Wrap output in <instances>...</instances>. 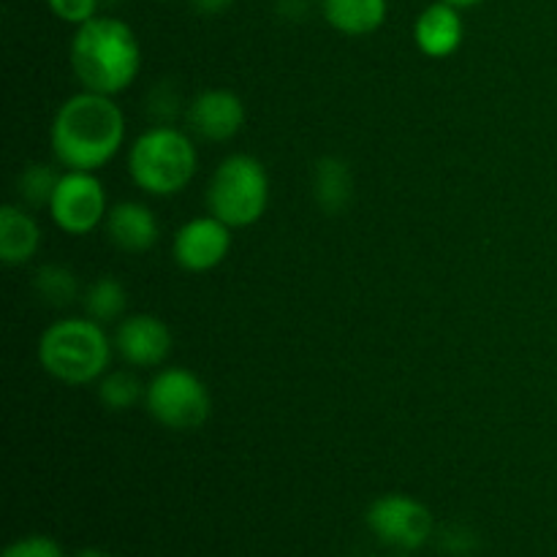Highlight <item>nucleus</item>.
Here are the masks:
<instances>
[{
	"label": "nucleus",
	"mask_w": 557,
	"mask_h": 557,
	"mask_svg": "<svg viewBox=\"0 0 557 557\" xmlns=\"http://www.w3.org/2000/svg\"><path fill=\"white\" fill-rule=\"evenodd\" d=\"M101 3H109V5H112V3H117V0H101Z\"/></svg>",
	"instance_id": "bb28decb"
},
{
	"label": "nucleus",
	"mask_w": 557,
	"mask_h": 557,
	"mask_svg": "<svg viewBox=\"0 0 557 557\" xmlns=\"http://www.w3.org/2000/svg\"><path fill=\"white\" fill-rule=\"evenodd\" d=\"M125 141V114L114 96L82 90L65 98L49 125V145L60 166L98 172Z\"/></svg>",
	"instance_id": "f257e3e1"
},
{
	"label": "nucleus",
	"mask_w": 557,
	"mask_h": 557,
	"mask_svg": "<svg viewBox=\"0 0 557 557\" xmlns=\"http://www.w3.org/2000/svg\"><path fill=\"white\" fill-rule=\"evenodd\" d=\"M354 196V174L343 158L324 156L313 166V199L326 215H341Z\"/></svg>",
	"instance_id": "dca6fc26"
},
{
	"label": "nucleus",
	"mask_w": 557,
	"mask_h": 557,
	"mask_svg": "<svg viewBox=\"0 0 557 557\" xmlns=\"http://www.w3.org/2000/svg\"><path fill=\"white\" fill-rule=\"evenodd\" d=\"M71 69L82 90L117 96L128 90L141 69V47L134 27L117 16H92L71 38Z\"/></svg>",
	"instance_id": "f03ea898"
},
{
	"label": "nucleus",
	"mask_w": 557,
	"mask_h": 557,
	"mask_svg": "<svg viewBox=\"0 0 557 557\" xmlns=\"http://www.w3.org/2000/svg\"><path fill=\"white\" fill-rule=\"evenodd\" d=\"M114 337L90 315H71L49 324L36 346L38 364L69 386H85L101 381L112 362Z\"/></svg>",
	"instance_id": "7ed1b4c3"
},
{
	"label": "nucleus",
	"mask_w": 557,
	"mask_h": 557,
	"mask_svg": "<svg viewBox=\"0 0 557 557\" xmlns=\"http://www.w3.org/2000/svg\"><path fill=\"white\" fill-rule=\"evenodd\" d=\"M145 408L163 428L190 433L210 419L212 397L194 370L163 368L147 384Z\"/></svg>",
	"instance_id": "423d86ee"
},
{
	"label": "nucleus",
	"mask_w": 557,
	"mask_h": 557,
	"mask_svg": "<svg viewBox=\"0 0 557 557\" xmlns=\"http://www.w3.org/2000/svg\"><path fill=\"white\" fill-rule=\"evenodd\" d=\"M466 38V22H462L460 9L444 3H430L413 22V41L424 58L444 60L462 47Z\"/></svg>",
	"instance_id": "ddd939ff"
},
{
	"label": "nucleus",
	"mask_w": 557,
	"mask_h": 557,
	"mask_svg": "<svg viewBox=\"0 0 557 557\" xmlns=\"http://www.w3.org/2000/svg\"><path fill=\"white\" fill-rule=\"evenodd\" d=\"M444 3L455 5V9H473V5L484 3V0H444Z\"/></svg>",
	"instance_id": "393cba45"
},
{
	"label": "nucleus",
	"mask_w": 557,
	"mask_h": 557,
	"mask_svg": "<svg viewBox=\"0 0 557 557\" xmlns=\"http://www.w3.org/2000/svg\"><path fill=\"white\" fill-rule=\"evenodd\" d=\"M41 248V226L20 205L0 207V261L5 267H22Z\"/></svg>",
	"instance_id": "4468645a"
},
{
	"label": "nucleus",
	"mask_w": 557,
	"mask_h": 557,
	"mask_svg": "<svg viewBox=\"0 0 557 557\" xmlns=\"http://www.w3.org/2000/svg\"><path fill=\"white\" fill-rule=\"evenodd\" d=\"M47 210L60 232L71 234V237H85L107 221V190H103V183L96 177V172L65 169L60 174L58 188H54Z\"/></svg>",
	"instance_id": "6e6552de"
},
{
	"label": "nucleus",
	"mask_w": 557,
	"mask_h": 557,
	"mask_svg": "<svg viewBox=\"0 0 557 557\" xmlns=\"http://www.w3.org/2000/svg\"><path fill=\"white\" fill-rule=\"evenodd\" d=\"M232 3L234 0H194V5L201 14H221V11H226Z\"/></svg>",
	"instance_id": "b1692460"
},
{
	"label": "nucleus",
	"mask_w": 557,
	"mask_h": 557,
	"mask_svg": "<svg viewBox=\"0 0 557 557\" xmlns=\"http://www.w3.org/2000/svg\"><path fill=\"white\" fill-rule=\"evenodd\" d=\"M76 557H112V555L103 553V549H98V547H87V549H82Z\"/></svg>",
	"instance_id": "a878e982"
},
{
	"label": "nucleus",
	"mask_w": 557,
	"mask_h": 557,
	"mask_svg": "<svg viewBox=\"0 0 557 557\" xmlns=\"http://www.w3.org/2000/svg\"><path fill=\"white\" fill-rule=\"evenodd\" d=\"M185 123L190 134L205 141H228L243 131L245 103L237 92L210 87L201 90L185 109Z\"/></svg>",
	"instance_id": "9b49d317"
},
{
	"label": "nucleus",
	"mask_w": 557,
	"mask_h": 557,
	"mask_svg": "<svg viewBox=\"0 0 557 557\" xmlns=\"http://www.w3.org/2000/svg\"><path fill=\"white\" fill-rule=\"evenodd\" d=\"M232 250V226L218 221L215 215L190 218L177 228L172 256L185 272H210L226 261Z\"/></svg>",
	"instance_id": "1a4fd4ad"
},
{
	"label": "nucleus",
	"mask_w": 557,
	"mask_h": 557,
	"mask_svg": "<svg viewBox=\"0 0 557 557\" xmlns=\"http://www.w3.org/2000/svg\"><path fill=\"white\" fill-rule=\"evenodd\" d=\"M324 20L343 36H370L386 22V0H321Z\"/></svg>",
	"instance_id": "2eb2a0df"
},
{
	"label": "nucleus",
	"mask_w": 557,
	"mask_h": 557,
	"mask_svg": "<svg viewBox=\"0 0 557 557\" xmlns=\"http://www.w3.org/2000/svg\"><path fill=\"white\" fill-rule=\"evenodd\" d=\"M33 292L38 299L52 308H65L79 297V281L74 272L63 264H44L38 267L36 277H33Z\"/></svg>",
	"instance_id": "a211bd4d"
},
{
	"label": "nucleus",
	"mask_w": 557,
	"mask_h": 557,
	"mask_svg": "<svg viewBox=\"0 0 557 557\" xmlns=\"http://www.w3.org/2000/svg\"><path fill=\"white\" fill-rule=\"evenodd\" d=\"M199 152L194 139L174 125H150L128 150V177L145 194L166 199L183 194L196 177Z\"/></svg>",
	"instance_id": "20e7f679"
},
{
	"label": "nucleus",
	"mask_w": 557,
	"mask_h": 557,
	"mask_svg": "<svg viewBox=\"0 0 557 557\" xmlns=\"http://www.w3.org/2000/svg\"><path fill=\"white\" fill-rule=\"evenodd\" d=\"M156 3H169V0H156Z\"/></svg>",
	"instance_id": "cd10ccee"
},
{
	"label": "nucleus",
	"mask_w": 557,
	"mask_h": 557,
	"mask_svg": "<svg viewBox=\"0 0 557 557\" xmlns=\"http://www.w3.org/2000/svg\"><path fill=\"white\" fill-rule=\"evenodd\" d=\"M3 557H65V553L52 536L33 533V536H22L14 544H9Z\"/></svg>",
	"instance_id": "412c9836"
},
{
	"label": "nucleus",
	"mask_w": 557,
	"mask_h": 557,
	"mask_svg": "<svg viewBox=\"0 0 557 557\" xmlns=\"http://www.w3.org/2000/svg\"><path fill=\"white\" fill-rule=\"evenodd\" d=\"M172 330L158 315H125L114 330V351L125 364H134V368H158L172 357Z\"/></svg>",
	"instance_id": "9d476101"
},
{
	"label": "nucleus",
	"mask_w": 557,
	"mask_h": 557,
	"mask_svg": "<svg viewBox=\"0 0 557 557\" xmlns=\"http://www.w3.org/2000/svg\"><path fill=\"white\" fill-rule=\"evenodd\" d=\"M473 547H476V539L466 528H451L444 536V549L451 555H468L473 553Z\"/></svg>",
	"instance_id": "5701e85b"
},
{
	"label": "nucleus",
	"mask_w": 557,
	"mask_h": 557,
	"mask_svg": "<svg viewBox=\"0 0 557 557\" xmlns=\"http://www.w3.org/2000/svg\"><path fill=\"white\" fill-rule=\"evenodd\" d=\"M47 5L60 22L79 27L85 22H90L92 16H98L96 11L101 5V0H47Z\"/></svg>",
	"instance_id": "4be33fe9"
},
{
	"label": "nucleus",
	"mask_w": 557,
	"mask_h": 557,
	"mask_svg": "<svg viewBox=\"0 0 557 557\" xmlns=\"http://www.w3.org/2000/svg\"><path fill=\"white\" fill-rule=\"evenodd\" d=\"M364 522L379 542L403 553L422 549L435 533L433 511L406 493H386L375 498L368 506Z\"/></svg>",
	"instance_id": "0eeeda50"
},
{
	"label": "nucleus",
	"mask_w": 557,
	"mask_h": 557,
	"mask_svg": "<svg viewBox=\"0 0 557 557\" xmlns=\"http://www.w3.org/2000/svg\"><path fill=\"white\" fill-rule=\"evenodd\" d=\"M82 305H85V313L92 321H98V324L123 321L125 308H128V292H125V286L117 277L101 275L87 286Z\"/></svg>",
	"instance_id": "f3484780"
},
{
	"label": "nucleus",
	"mask_w": 557,
	"mask_h": 557,
	"mask_svg": "<svg viewBox=\"0 0 557 557\" xmlns=\"http://www.w3.org/2000/svg\"><path fill=\"white\" fill-rule=\"evenodd\" d=\"M60 172H54L47 163H30L25 172L16 180V190H20L22 201L30 207H49L54 188H58Z\"/></svg>",
	"instance_id": "aec40b11"
},
{
	"label": "nucleus",
	"mask_w": 557,
	"mask_h": 557,
	"mask_svg": "<svg viewBox=\"0 0 557 557\" xmlns=\"http://www.w3.org/2000/svg\"><path fill=\"white\" fill-rule=\"evenodd\" d=\"M103 232L109 243L123 253H147L161 239V223L156 212L141 201H120L109 207Z\"/></svg>",
	"instance_id": "f8f14e48"
},
{
	"label": "nucleus",
	"mask_w": 557,
	"mask_h": 557,
	"mask_svg": "<svg viewBox=\"0 0 557 557\" xmlns=\"http://www.w3.org/2000/svg\"><path fill=\"white\" fill-rule=\"evenodd\" d=\"M207 210L232 228H248L264 218L270 205V174L259 158L232 152L207 183Z\"/></svg>",
	"instance_id": "39448f33"
},
{
	"label": "nucleus",
	"mask_w": 557,
	"mask_h": 557,
	"mask_svg": "<svg viewBox=\"0 0 557 557\" xmlns=\"http://www.w3.org/2000/svg\"><path fill=\"white\" fill-rule=\"evenodd\" d=\"M147 384H141L131 370H109L98 381V400L109 411H128L136 403H145Z\"/></svg>",
	"instance_id": "6ab92c4d"
}]
</instances>
